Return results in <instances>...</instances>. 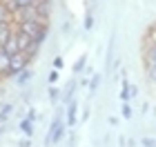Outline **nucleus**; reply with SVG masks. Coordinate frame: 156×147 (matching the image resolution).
I'll use <instances>...</instances> for the list:
<instances>
[{
	"label": "nucleus",
	"mask_w": 156,
	"mask_h": 147,
	"mask_svg": "<svg viewBox=\"0 0 156 147\" xmlns=\"http://www.w3.org/2000/svg\"><path fill=\"white\" fill-rule=\"evenodd\" d=\"M65 127H67V125L62 123V118H60V116H56V118H54V123H51V127H49V134H47V145H56V143H60L62 134H65Z\"/></svg>",
	"instance_id": "1"
},
{
	"label": "nucleus",
	"mask_w": 156,
	"mask_h": 147,
	"mask_svg": "<svg viewBox=\"0 0 156 147\" xmlns=\"http://www.w3.org/2000/svg\"><path fill=\"white\" fill-rule=\"evenodd\" d=\"M29 58H27V54L25 51H18V54H11V65H9V72H11V76H16V74H20L23 69H27L29 67Z\"/></svg>",
	"instance_id": "2"
},
{
	"label": "nucleus",
	"mask_w": 156,
	"mask_h": 147,
	"mask_svg": "<svg viewBox=\"0 0 156 147\" xmlns=\"http://www.w3.org/2000/svg\"><path fill=\"white\" fill-rule=\"evenodd\" d=\"M143 65H145V69L156 67V40H152V43L145 45V49H143Z\"/></svg>",
	"instance_id": "3"
},
{
	"label": "nucleus",
	"mask_w": 156,
	"mask_h": 147,
	"mask_svg": "<svg viewBox=\"0 0 156 147\" xmlns=\"http://www.w3.org/2000/svg\"><path fill=\"white\" fill-rule=\"evenodd\" d=\"M9 65H11V54H7L5 47H0V78H7V76H11Z\"/></svg>",
	"instance_id": "4"
},
{
	"label": "nucleus",
	"mask_w": 156,
	"mask_h": 147,
	"mask_svg": "<svg viewBox=\"0 0 156 147\" xmlns=\"http://www.w3.org/2000/svg\"><path fill=\"white\" fill-rule=\"evenodd\" d=\"M76 114H78V105H76V100H69L67 103V125L69 127L76 125Z\"/></svg>",
	"instance_id": "5"
},
{
	"label": "nucleus",
	"mask_w": 156,
	"mask_h": 147,
	"mask_svg": "<svg viewBox=\"0 0 156 147\" xmlns=\"http://www.w3.org/2000/svg\"><path fill=\"white\" fill-rule=\"evenodd\" d=\"M11 36H13L11 25H0V47H5V45H7V40H9Z\"/></svg>",
	"instance_id": "6"
},
{
	"label": "nucleus",
	"mask_w": 156,
	"mask_h": 147,
	"mask_svg": "<svg viewBox=\"0 0 156 147\" xmlns=\"http://www.w3.org/2000/svg\"><path fill=\"white\" fill-rule=\"evenodd\" d=\"M5 49H7V54H18V51H20V45H18V36H16V31H13V36H11L9 40H7Z\"/></svg>",
	"instance_id": "7"
},
{
	"label": "nucleus",
	"mask_w": 156,
	"mask_h": 147,
	"mask_svg": "<svg viewBox=\"0 0 156 147\" xmlns=\"http://www.w3.org/2000/svg\"><path fill=\"white\" fill-rule=\"evenodd\" d=\"M40 45H42V43H38V40H34V43H31L29 47L25 49V54H27V58H29V60H34V58L38 56V51H40Z\"/></svg>",
	"instance_id": "8"
},
{
	"label": "nucleus",
	"mask_w": 156,
	"mask_h": 147,
	"mask_svg": "<svg viewBox=\"0 0 156 147\" xmlns=\"http://www.w3.org/2000/svg\"><path fill=\"white\" fill-rule=\"evenodd\" d=\"M129 98H132V85H129L127 80H123V89H120V100L127 103Z\"/></svg>",
	"instance_id": "9"
},
{
	"label": "nucleus",
	"mask_w": 156,
	"mask_h": 147,
	"mask_svg": "<svg viewBox=\"0 0 156 147\" xmlns=\"http://www.w3.org/2000/svg\"><path fill=\"white\" fill-rule=\"evenodd\" d=\"M11 111H13V105H9V103H7V105H0V123H5L7 118L11 116Z\"/></svg>",
	"instance_id": "10"
},
{
	"label": "nucleus",
	"mask_w": 156,
	"mask_h": 147,
	"mask_svg": "<svg viewBox=\"0 0 156 147\" xmlns=\"http://www.w3.org/2000/svg\"><path fill=\"white\" fill-rule=\"evenodd\" d=\"M13 78H16V82H18V85H25V82L31 78V72H29V67H27V69H23L20 74H16Z\"/></svg>",
	"instance_id": "11"
},
{
	"label": "nucleus",
	"mask_w": 156,
	"mask_h": 147,
	"mask_svg": "<svg viewBox=\"0 0 156 147\" xmlns=\"http://www.w3.org/2000/svg\"><path fill=\"white\" fill-rule=\"evenodd\" d=\"M20 129H23L27 136H31V134H34V127H31V118H25V121H20Z\"/></svg>",
	"instance_id": "12"
},
{
	"label": "nucleus",
	"mask_w": 156,
	"mask_h": 147,
	"mask_svg": "<svg viewBox=\"0 0 156 147\" xmlns=\"http://www.w3.org/2000/svg\"><path fill=\"white\" fill-rule=\"evenodd\" d=\"M120 114H123V118H132V107H129V100L123 103V107H120Z\"/></svg>",
	"instance_id": "13"
},
{
	"label": "nucleus",
	"mask_w": 156,
	"mask_h": 147,
	"mask_svg": "<svg viewBox=\"0 0 156 147\" xmlns=\"http://www.w3.org/2000/svg\"><path fill=\"white\" fill-rule=\"evenodd\" d=\"M60 98V92H58V87H49V100L51 103H56Z\"/></svg>",
	"instance_id": "14"
},
{
	"label": "nucleus",
	"mask_w": 156,
	"mask_h": 147,
	"mask_svg": "<svg viewBox=\"0 0 156 147\" xmlns=\"http://www.w3.org/2000/svg\"><path fill=\"white\" fill-rule=\"evenodd\" d=\"M98 85H101V76H94V78H91V82H89V92L94 94L96 89H98Z\"/></svg>",
	"instance_id": "15"
},
{
	"label": "nucleus",
	"mask_w": 156,
	"mask_h": 147,
	"mask_svg": "<svg viewBox=\"0 0 156 147\" xmlns=\"http://www.w3.org/2000/svg\"><path fill=\"white\" fill-rule=\"evenodd\" d=\"M85 62H87V56H80L78 58V62L74 65V72H83V67H85Z\"/></svg>",
	"instance_id": "16"
},
{
	"label": "nucleus",
	"mask_w": 156,
	"mask_h": 147,
	"mask_svg": "<svg viewBox=\"0 0 156 147\" xmlns=\"http://www.w3.org/2000/svg\"><path fill=\"white\" fill-rule=\"evenodd\" d=\"M145 72H147V78L152 82H156V67H150V69H145Z\"/></svg>",
	"instance_id": "17"
},
{
	"label": "nucleus",
	"mask_w": 156,
	"mask_h": 147,
	"mask_svg": "<svg viewBox=\"0 0 156 147\" xmlns=\"http://www.w3.org/2000/svg\"><path fill=\"white\" fill-rule=\"evenodd\" d=\"M140 143H143V147H156V141H154V138H143Z\"/></svg>",
	"instance_id": "18"
},
{
	"label": "nucleus",
	"mask_w": 156,
	"mask_h": 147,
	"mask_svg": "<svg viewBox=\"0 0 156 147\" xmlns=\"http://www.w3.org/2000/svg\"><path fill=\"white\" fill-rule=\"evenodd\" d=\"M91 25H94V16H87V20H85V29H91Z\"/></svg>",
	"instance_id": "19"
},
{
	"label": "nucleus",
	"mask_w": 156,
	"mask_h": 147,
	"mask_svg": "<svg viewBox=\"0 0 156 147\" xmlns=\"http://www.w3.org/2000/svg\"><path fill=\"white\" fill-rule=\"evenodd\" d=\"M62 67V58L58 56V58H54V69H60Z\"/></svg>",
	"instance_id": "20"
},
{
	"label": "nucleus",
	"mask_w": 156,
	"mask_h": 147,
	"mask_svg": "<svg viewBox=\"0 0 156 147\" xmlns=\"http://www.w3.org/2000/svg\"><path fill=\"white\" fill-rule=\"evenodd\" d=\"M56 78H58V72H56V69H54V72L49 74V82H56Z\"/></svg>",
	"instance_id": "21"
},
{
	"label": "nucleus",
	"mask_w": 156,
	"mask_h": 147,
	"mask_svg": "<svg viewBox=\"0 0 156 147\" xmlns=\"http://www.w3.org/2000/svg\"><path fill=\"white\" fill-rule=\"evenodd\" d=\"M69 147H76V138H74V134L69 136Z\"/></svg>",
	"instance_id": "22"
},
{
	"label": "nucleus",
	"mask_w": 156,
	"mask_h": 147,
	"mask_svg": "<svg viewBox=\"0 0 156 147\" xmlns=\"http://www.w3.org/2000/svg\"><path fill=\"white\" fill-rule=\"evenodd\" d=\"M36 2H40V0H36Z\"/></svg>",
	"instance_id": "23"
}]
</instances>
